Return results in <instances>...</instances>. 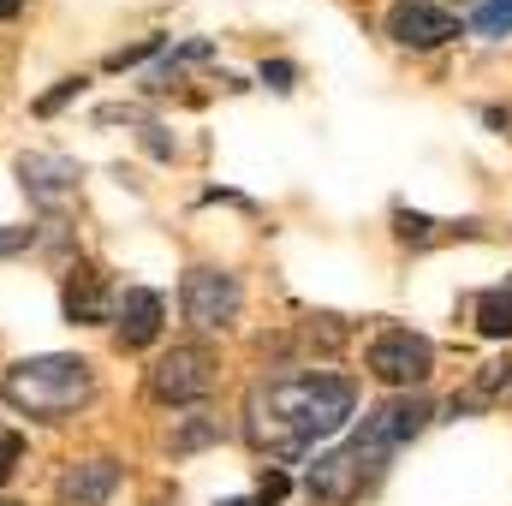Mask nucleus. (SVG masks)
I'll use <instances>...</instances> for the list:
<instances>
[{"label": "nucleus", "mask_w": 512, "mask_h": 506, "mask_svg": "<svg viewBox=\"0 0 512 506\" xmlns=\"http://www.w3.org/2000/svg\"><path fill=\"white\" fill-rule=\"evenodd\" d=\"M179 310H185V322H191L197 334H221V328L239 322L245 286H239V274H227V268H191L185 286H179Z\"/></svg>", "instance_id": "5"}, {"label": "nucleus", "mask_w": 512, "mask_h": 506, "mask_svg": "<svg viewBox=\"0 0 512 506\" xmlns=\"http://www.w3.org/2000/svg\"><path fill=\"white\" fill-rule=\"evenodd\" d=\"M0 506H18V501H0Z\"/></svg>", "instance_id": "23"}, {"label": "nucleus", "mask_w": 512, "mask_h": 506, "mask_svg": "<svg viewBox=\"0 0 512 506\" xmlns=\"http://www.w3.org/2000/svg\"><path fill=\"white\" fill-rule=\"evenodd\" d=\"M376 483V471L352 453V447H334V453H322L316 465H310V477H304V489L316 495V501H328V506H352L364 489Z\"/></svg>", "instance_id": "8"}, {"label": "nucleus", "mask_w": 512, "mask_h": 506, "mask_svg": "<svg viewBox=\"0 0 512 506\" xmlns=\"http://www.w3.org/2000/svg\"><path fill=\"white\" fill-rule=\"evenodd\" d=\"M215 352L209 346H173V352H161L155 364H149V399L155 405H203L209 393H215Z\"/></svg>", "instance_id": "4"}, {"label": "nucleus", "mask_w": 512, "mask_h": 506, "mask_svg": "<svg viewBox=\"0 0 512 506\" xmlns=\"http://www.w3.org/2000/svg\"><path fill=\"white\" fill-rule=\"evenodd\" d=\"M78 90H84V84H78V78H66V84H60L54 96H42V114H54V108H60V102H72Z\"/></svg>", "instance_id": "20"}, {"label": "nucleus", "mask_w": 512, "mask_h": 506, "mask_svg": "<svg viewBox=\"0 0 512 506\" xmlns=\"http://www.w3.org/2000/svg\"><path fill=\"white\" fill-rule=\"evenodd\" d=\"M0 393L12 411H24L36 423H60L96 399V370L72 352H42V358H18L0 376Z\"/></svg>", "instance_id": "2"}, {"label": "nucleus", "mask_w": 512, "mask_h": 506, "mask_svg": "<svg viewBox=\"0 0 512 506\" xmlns=\"http://www.w3.org/2000/svg\"><path fill=\"white\" fill-rule=\"evenodd\" d=\"M18 185H24V197L30 203H42V209H60L72 191H78V161H66V155H18Z\"/></svg>", "instance_id": "9"}, {"label": "nucleus", "mask_w": 512, "mask_h": 506, "mask_svg": "<svg viewBox=\"0 0 512 506\" xmlns=\"http://www.w3.org/2000/svg\"><path fill=\"white\" fill-rule=\"evenodd\" d=\"M512 387V358H495V364H483L477 381H471V393H477V405H489V399H501Z\"/></svg>", "instance_id": "15"}, {"label": "nucleus", "mask_w": 512, "mask_h": 506, "mask_svg": "<svg viewBox=\"0 0 512 506\" xmlns=\"http://www.w3.org/2000/svg\"><path fill=\"white\" fill-rule=\"evenodd\" d=\"M120 489V465L114 459H72L54 483L60 506H108Z\"/></svg>", "instance_id": "10"}, {"label": "nucleus", "mask_w": 512, "mask_h": 506, "mask_svg": "<svg viewBox=\"0 0 512 506\" xmlns=\"http://www.w3.org/2000/svg\"><path fill=\"white\" fill-rule=\"evenodd\" d=\"M477 328H483L489 340H507V334H512V292H507V286L477 298Z\"/></svg>", "instance_id": "14"}, {"label": "nucleus", "mask_w": 512, "mask_h": 506, "mask_svg": "<svg viewBox=\"0 0 512 506\" xmlns=\"http://www.w3.org/2000/svg\"><path fill=\"white\" fill-rule=\"evenodd\" d=\"M471 30H477V36H507L512 30V0H483V6L471 12Z\"/></svg>", "instance_id": "16"}, {"label": "nucleus", "mask_w": 512, "mask_h": 506, "mask_svg": "<svg viewBox=\"0 0 512 506\" xmlns=\"http://www.w3.org/2000/svg\"><path fill=\"white\" fill-rule=\"evenodd\" d=\"M161 322H167V298L149 292V286H131L126 298L114 304V328H120V346H126V352L149 346V340L161 334Z\"/></svg>", "instance_id": "11"}, {"label": "nucleus", "mask_w": 512, "mask_h": 506, "mask_svg": "<svg viewBox=\"0 0 512 506\" xmlns=\"http://www.w3.org/2000/svg\"><path fill=\"white\" fill-rule=\"evenodd\" d=\"M358 411L352 376H274L245 399V435L268 459H304L316 441L340 435Z\"/></svg>", "instance_id": "1"}, {"label": "nucleus", "mask_w": 512, "mask_h": 506, "mask_svg": "<svg viewBox=\"0 0 512 506\" xmlns=\"http://www.w3.org/2000/svg\"><path fill=\"white\" fill-rule=\"evenodd\" d=\"M36 245V227H0V256H18Z\"/></svg>", "instance_id": "17"}, {"label": "nucleus", "mask_w": 512, "mask_h": 506, "mask_svg": "<svg viewBox=\"0 0 512 506\" xmlns=\"http://www.w3.org/2000/svg\"><path fill=\"white\" fill-rule=\"evenodd\" d=\"M429 417H435V405H429L423 393H393L376 411H364V423H358V435H352V453L382 477L387 459H393L399 447H411V441L429 429Z\"/></svg>", "instance_id": "3"}, {"label": "nucleus", "mask_w": 512, "mask_h": 506, "mask_svg": "<svg viewBox=\"0 0 512 506\" xmlns=\"http://www.w3.org/2000/svg\"><path fill=\"white\" fill-rule=\"evenodd\" d=\"M66 316L72 322H108V298H102V274L90 262H78L66 274Z\"/></svg>", "instance_id": "12"}, {"label": "nucleus", "mask_w": 512, "mask_h": 506, "mask_svg": "<svg viewBox=\"0 0 512 506\" xmlns=\"http://www.w3.org/2000/svg\"><path fill=\"white\" fill-rule=\"evenodd\" d=\"M24 6H30V0H0V18H18Z\"/></svg>", "instance_id": "22"}, {"label": "nucleus", "mask_w": 512, "mask_h": 506, "mask_svg": "<svg viewBox=\"0 0 512 506\" xmlns=\"http://www.w3.org/2000/svg\"><path fill=\"white\" fill-rule=\"evenodd\" d=\"M387 36L399 48H441V42L459 36V18L435 0H393L387 6Z\"/></svg>", "instance_id": "7"}, {"label": "nucleus", "mask_w": 512, "mask_h": 506, "mask_svg": "<svg viewBox=\"0 0 512 506\" xmlns=\"http://www.w3.org/2000/svg\"><path fill=\"white\" fill-rule=\"evenodd\" d=\"M435 370V346L423 340V334H411V328H382L376 340H370V376L387 381V387H399V393H411V387H423Z\"/></svg>", "instance_id": "6"}, {"label": "nucleus", "mask_w": 512, "mask_h": 506, "mask_svg": "<svg viewBox=\"0 0 512 506\" xmlns=\"http://www.w3.org/2000/svg\"><path fill=\"white\" fill-rule=\"evenodd\" d=\"M215 441H227V417H221V411H191V417H179L173 435H167L173 453H197V447H215Z\"/></svg>", "instance_id": "13"}, {"label": "nucleus", "mask_w": 512, "mask_h": 506, "mask_svg": "<svg viewBox=\"0 0 512 506\" xmlns=\"http://www.w3.org/2000/svg\"><path fill=\"white\" fill-rule=\"evenodd\" d=\"M262 78H268L274 90H292V66H280V60H274V66H262Z\"/></svg>", "instance_id": "21"}, {"label": "nucleus", "mask_w": 512, "mask_h": 506, "mask_svg": "<svg viewBox=\"0 0 512 506\" xmlns=\"http://www.w3.org/2000/svg\"><path fill=\"white\" fill-rule=\"evenodd\" d=\"M18 459H24V441H18V435H0V483L18 471Z\"/></svg>", "instance_id": "18"}, {"label": "nucleus", "mask_w": 512, "mask_h": 506, "mask_svg": "<svg viewBox=\"0 0 512 506\" xmlns=\"http://www.w3.org/2000/svg\"><path fill=\"white\" fill-rule=\"evenodd\" d=\"M429 227H435L429 215H399V239H417V245H423V239H429Z\"/></svg>", "instance_id": "19"}]
</instances>
